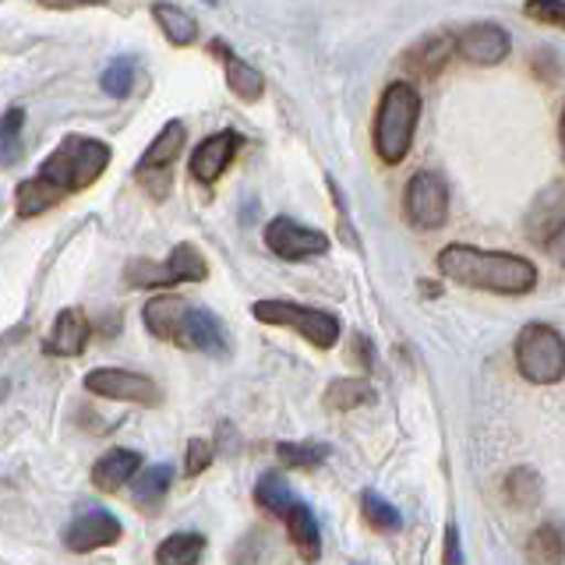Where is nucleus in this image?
Masks as SVG:
<instances>
[{
    "label": "nucleus",
    "instance_id": "nucleus-1",
    "mask_svg": "<svg viewBox=\"0 0 565 565\" xmlns=\"http://www.w3.org/2000/svg\"><path fill=\"white\" fill-rule=\"evenodd\" d=\"M438 273L459 282V287L523 297L537 287V265L523 255L509 252H484L473 244H446L438 252Z\"/></svg>",
    "mask_w": 565,
    "mask_h": 565
},
{
    "label": "nucleus",
    "instance_id": "nucleus-2",
    "mask_svg": "<svg viewBox=\"0 0 565 565\" xmlns=\"http://www.w3.org/2000/svg\"><path fill=\"white\" fill-rule=\"evenodd\" d=\"M110 159H114V149L106 146V141L88 138V135H67L32 177L50 191V199L61 205L67 194L93 188L106 173V167H110Z\"/></svg>",
    "mask_w": 565,
    "mask_h": 565
},
{
    "label": "nucleus",
    "instance_id": "nucleus-3",
    "mask_svg": "<svg viewBox=\"0 0 565 565\" xmlns=\"http://www.w3.org/2000/svg\"><path fill=\"white\" fill-rule=\"evenodd\" d=\"M420 120V93L411 82H388L379 99L375 124H371V146L385 167H399L411 156Z\"/></svg>",
    "mask_w": 565,
    "mask_h": 565
},
{
    "label": "nucleus",
    "instance_id": "nucleus-4",
    "mask_svg": "<svg viewBox=\"0 0 565 565\" xmlns=\"http://www.w3.org/2000/svg\"><path fill=\"white\" fill-rule=\"evenodd\" d=\"M516 367L530 385H558L565 379V335L544 322L523 326L516 335Z\"/></svg>",
    "mask_w": 565,
    "mask_h": 565
},
{
    "label": "nucleus",
    "instance_id": "nucleus-5",
    "mask_svg": "<svg viewBox=\"0 0 565 565\" xmlns=\"http://www.w3.org/2000/svg\"><path fill=\"white\" fill-rule=\"evenodd\" d=\"M252 315L265 326H279V329H294L297 335H305V340L318 350H332L340 343V318L332 311H322V308H305V305H294V300H276V297H265V300H255Z\"/></svg>",
    "mask_w": 565,
    "mask_h": 565
},
{
    "label": "nucleus",
    "instance_id": "nucleus-6",
    "mask_svg": "<svg viewBox=\"0 0 565 565\" xmlns=\"http://www.w3.org/2000/svg\"><path fill=\"white\" fill-rule=\"evenodd\" d=\"M124 279L138 290H170L177 282H202L209 279V262L194 244H173L167 262L138 258L124 269Z\"/></svg>",
    "mask_w": 565,
    "mask_h": 565
},
{
    "label": "nucleus",
    "instance_id": "nucleus-7",
    "mask_svg": "<svg viewBox=\"0 0 565 565\" xmlns=\"http://www.w3.org/2000/svg\"><path fill=\"white\" fill-rule=\"evenodd\" d=\"M184 141H188L184 120H170V124H163V131L149 141V149L141 152L138 167H135V181L149 191V199L163 202L170 194V188H173L170 167L177 163V156H181Z\"/></svg>",
    "mask_w": 565,
    "mask_h": 565
},
{
    "label": "nucleus",
    "instance_id": "nucleus-8",
    "mask_svg": "<svg viewBox=\"0 0 565 565\" xmlns=\"http://www.w3.org/2000/svg\"><path fill=\"white\" fill-rule=\"evenodd\" d=\"M403 212L414 230H441L449 220V184L435 170H417L403 188Z\"/></svg>",
    "mask_w": 565,
    "mask_h": 565
},
{
    "label": "nucleus",
    "instance_id": "nucleus-9",
    "mask_svg": "<svg viewBox=\"0 0 565 565\" xmlns=\"http://www.w3.org/2000/svg\"><path fill=\"white\" fill-rule=\"evenodd\" d=\"M85 388L93 396L106 399H120V403H138V406H159L163 393L149 375H138V371H124V367H96L85 375Z\"/></svg>",
    "mask_w": 565,
    "mask_h": 565
},
{
    "label": "nucleus",
    "instance_id": "nucleus-10",
    "mask_svg": "<svg viewBox=\"0 0 565 565\" xmlns=\"http://www.w3.org/2000/svg\"><path fill=\"white\" fill-rule=\"evenodd\" d=\"M265 247L282 258V262H305V258H318L329 252V237L322 230L305 226L290 216H276L265 226Z\"/></svg>",
    "mask_w": 565,
    "mask_h": 565
},
{
    "label": "nucleus",
    "instance_id": "nucleus-11",
    "mask_svg": "<svg viewBox=\"0 0 565 565\" xmlns=\"http://www.w3.org/2000/svg\"><path fill=\"white\" fill-rule=\"evenodd\" d=\"M241 146H244V138H241L237 131H230V128H223V131H216V135L202 138L199 146H194L191 159H188L191 181H199L202 188L216 184L220 177L226 173V167L234 163V156L241 152Z\"/></svg>",
    "mask_w": 565,
    "mask_h": 565
},
{
    "label": "nucleus",
    "instance_id": "nucleus-12",
    "mask_svg": "<svg viewBox=\"0 0 565 565\" xmlns=\"http://www.w3.org/2000/svg\"><path fill=\"white\" fill-rule=\"evenodd\" d=\"M452 43H456V57L473 64V67L502 64L509 57V50H512L509 32L502 25H494V22H473L459 35H452Z\"/></svg>",
    "mask_w": 565,
    "mask_h": 565
},
{
    "label": "nucleus",
    "instance_id": "nucleus-13",
    "mask_svg": "<svg viewBox=\"0 0 565 565\" xmlns=\"http://www.w3.org/2000/svg\"><path fill=\"white\" fill-rule=\"evenodd\" d=\"M173 347H181V350H199V353H212V358H226L230 353V340H226V329L223 322L212 311L205 308H188L184 318H181V326H177L173 332Z\"/></svg>",
    "mask_w": 565,
    "mask_h": 565
},
{
    "label": "nucleus",
    "instance_id": "nucleus-14",
    "mask_svg": "<svg viewBox=\"0 0 565 565\" xmlns=\"http://www.w3.org/2000/svg\"><path fill=\"white\" fill-rule=\"evenodd\" d=\"M120 541V520L114 516V512L106 509H88L82 512V516L67 526L64 534V544L71 547V552H96V547H106V544H117Z\"/></svg>",
    "mask_w": 565,
    "mask_h": 565
},
{
    "label": "nucleus",
    "instance_id": "nucleus-15",
    "mask_svg": "<svg viewBox=\"0 0 565 565\" xmlns=\"http://www.w3.org/2000/svg\"><path fill=\"white\" fill-rule=\"evenodd\" d=\"M209 50L216 53V57L223 61V75H226L230 93H234L237 99H244V103L262 99V93H265V78H262V71H258L255 64L241 61L237 53L230 50L223 40H212V43H209Z\"/></svg>",
    "mask_w": 565,
    "mask_h": 565
},
{
    "label": "nucleus",
    "instance_id": "nucleus-16",
    "mask_svg": "<svg viewBox=\"0 0 565 565\" xmlns=\"http://www.w3.org/2000/svg\"><path fill=\"white\" fill-rule=\"evenodd\" d=\"M88 335H93V326H88L85 311L64 308L46 335V353H53V358H78L88 343Z\"/></svg>",
    "mask_w": 565,
    "mask_h": 565
},
{
    "label": "nucleus",
    "instance_id": "nucleus-17",
    "mask_svg": "<svg viewBox=\"0 0 565 565\" xmlns=\"http://www.w3.org/2000/svg\"><path fill=\"white\" fill-rule=\"evenodd\" d=\"M456 57V43L452 35H424L420 43H414L411 50H406L403 57V67L414 71L417 78H435L441 75V67H446L449 61Z\"/></svg>",
    "mask_w": 565,
    "mask_h": 565
},
{
    "label": "nucleus",
    "instance_id": "nucleus-18",
    "mask_svg": "<svg viewBox=\"0 0 565 565\" xmlns=\"http://www.w3.org/2000/svg\"><path fill=\"white\" fill-rule=\"evenodd\" d=\"M282 523H287V534L297 547V555L305 562H318V555H322V534H318L315 512L297 499L287 512H282Z\"/></svg>",
    "mask_w": 565,
    "mask_h": 565
},
{
    "label": "nucleus",
    "instance_id": "nucleus-19",
    "mask_svg": "<svg viewBox=\"0 0 565 565\" xmlns=\"http://www.w3.org/2000/svg\"><path fill=\"white\" fill-rule=\"evenodd\" d=\"M135 470H141V456L131 449H106V456L96 459L93 467V484L106 494H114L117 488H124L135 477Z\"/></svg>",
    "mask_w": 565,
    "mask_h": 565
},
{
    "label": "nucleus",
    "instance_id": "nucleus-20",
    "mask_svg": "<svg viewBox=\"0 0 565 565\" xmlns=\"http://www.w3.org/2000/svg\"><path fill=\"white\" fill-rule=\"evenodd\" d=\"M562 205H565V188L562 184H552L534 202V209H530V216H526V234H530V241L544 244V237L552 234V230L565 220Z\"/></svg>",
    "mask_w": 565,
    "mask_h": 565
},
{
    "label": "nucleus",
    "instance_id": "nucleus-21",
    "mask_svg": "<svg viewBox=\"0 0 565 565\" xmlns=\"http://www.w3.org/2000/svg\"><path fill=\"white\" fill-rule=\"evenodd\" d=\"M152 18H156V25L163 29V35L173 46H191L194 40H199V22H194V14L170 4V0H156Z\"/></svg>",
    "mask_w": 565,
    "mask_h": 565
},
{
    "label": "nucleus",
    "instance_id": "nucleus-22",
    "mask_svg": "<svg viewBox=\"0 0 565 565\" xmlns=\"http://www.w3.org/2000/svg\"><path fill=\"white\" fill-rule=\"evenodd\" d=\"M530 565H562L565 562V523H544L526 537Z\"/></svg>",
    "mask_w": 565,
    "mask_h": 565
},
{
    "label": "nucleus",
    "instance_id": "nucleus-23",
    "mask_svg": "<svg viewBox=\"0 0 565 565\" xmlns=\"http://www.w3.org/2000/svg\"><path fill=\"white\" fill-rule=\"evenodd\" d=\"M170 481H173V470L167 463H152L146 470H138L131 477V499L135 505L141 509H156L159 502L167 499V491H170Z\"/></svg>",
    "mask_w": 565,
    "mask_h": 565
},
{
    "label": "nucleus",
    "instance_id": "nucleus-24",
    "mask_svg": "<svg viewBox=\"0 0 565 565\" xmlns=\"http://www.w3.org/2000/svg\"><path fill=\"white\" fill-rule=\"evenodd\" d=\"M322 403L335 414H347V411H358V406H364V403H375V388H371L364 379H335L326 388Z\"/></svg>",
    "mask_w": 565,
    "mask_h": 565
},
{
    "label": "nucleus",
    "instance_id": "nucleus-25",
    "mask_svg": "<svg viewBox=\"0 0 565 565\" xmlns=\"http://www.w3.org/2000/svg\"><path fill=\"white\" fill-rule=\"evenodd\" d=\"M205 555V537L202 534H170L163 544L156 547V562L159 565H199Z\"/></svg>",
    "mask_w": 565,
    "mask_h": 565
},
{
    "label": "nucleus",
    "instance_id": "nucleus-26",
    "mask_svg": "<svg viewBox=\"0 0 565 565\" xmlns=\"http://www.w3.org/2000/svg\"><path fill=\"white\" fill-rule=\"evenodd\" d=\"M329 446L326 441H279L276 446V456H279V463L282 467H290V470H315V467H322L326 459H329Z\"/></svg>",
    "mask_w": 565,
    "mask_h": 565
},
{
    "label": "nucleus",
    "instance_id": "nucleus-27",
    "mask_svg": "<svg viewBox=\"0 0 565 565\" xmlns=\"http://www.w3.org/2000/svg\"><path fill=\"white\" fill-rule=\"evenodd\" d=\"M255 502L265 512H273V516L282 520V512L297 502V494H294V488L287 484V477H282V473H265L262 481L255 484Z\"/></svg>",
    "mask_w": 565,
    "mask_h": 565
},
{
    "label": "nucleus",
    "instance_id": "nucleus-28",
    "mask_svg": "<svg viewBox=\"0 0 565 565\" xmlns=\"http://www.w3.org/2000/svg\"><path fill=\"white\" fill-rule=\"evenodd\" d=\"M361 512H364V520L375 526V530H382V534H393V530H399L403 526V516H399V509L388 502V499H382L379 491H361Z\"/></svg>",
    "mask_w": 565,
    "mask_h": 565
},
{
    "label": "nucleus",
    "instance_id": "nucleus-29",
    "mask_svg": "<svg viewBox=\"0 0 565 565\" xmlns=\"http://www.w3.org/2000/svg\"><path fill=\"white\" fill-rule=\"evenodd\" d=\"M505 499L516 509H530L541 499V477L530 467H516L505 477Z\"/></svg>",
    "mask_w": 565,
    "mask_h": 565
},
{
    "label": "nucleus",
    "instance_id": "nucleus-30",
    "mask_svg": "<svg viewBox=\"0 0 565 565\" xmlns=\"http://www.w3.org/2000/svg\"><path fill=\"white\" fill-rule=\"evenodd\" d=\"M22 124H25V110L22 106H11L0 117V163L11 167L18 156H22Z\"/></svg>",
    "mask_w": 565,
    "mask_h": 565
},
{
    "label": "nucleus",
    "instance_id": "nucleus-31",
    "mask_svg": "<svg viewBox=\"0 0 565 565\" xmlns=\"http://www.w3.org/2000/svg\"><path fill=\"white\" fill-rule=\"evenodd\" d=\"M99 85H103V93H106V96L124 99V96L131 93V85H135V61H131V57H117V61H110V64H106V71H103Z\"/></svg>",
    "mask_w": 565,
    "mask_h": 565
},
{
    "label": "nucleus",
    "instance_id": "nucleus-32",
    "mask_svg": "<svg viewBox=\"0 0 565 565\" xmlns=\"http://www.w3.org/2000/svg\"><path fill=\"white\" fill-rule=\"evenodd\" d=\"M523 14L530 18V22L565 29V0H526Z\"/></svg>",
    "mask_w": 565,
    "mask_h": 565
},
{
    "label": "nucleus",
    "instance_id": "nucleus-33",
    "mask_svg": "<svg viewBox=\"0 0 565 565\" xmlns=\"http://www.w3.org/2000/svg\"><path fill=\"white\" fill-rule=\"evenodd\" d=\"M212 456H216V449H212L209 438H191L188 441V452H184V473L188 477H199L202 470H209Z\"/></svg>",
    "mask_w": 565,
    "mask_h": 565
},
{
    "label": "nucleus",
    "instance_id": "nucleus-34",
    "mask_svg": "<svg viewBox=\"0 0 565 565\" xmlns=\"http://www.w3.org/2000/svg\"><path fill=\"white\" fill-rule=\"evenodd\" d=\"M544 252H547V258H552L555 265H562V269H565V220L544 237Z\"/></svg>",
    "mask_w": 565,
    "mask_h": 565
},
{
    "label": "nucleus",
    "instance_id": "nucleus-35",
    "mask_svg": "<svg viewBox=\"0 0 565 565\" xmlns=\"http://www.w3.org/2000/svg\"><path fill=\"white\" fill-rule=\"evenodd\" d=\"M446 565H463V547H459V526L449 523L446 526Z\"/></svg>",
    "mask_w": 565,
    "mask_h": 565
},
{
    "label": "nucleus",
    "instance_id": "nucleus-36",
    "mask_svg": "<svg viewBox=\"0 0 565 565\" xmlns=\"http://www.w3.org/2000/svg\"><path fill=\"white\" fill-rule=\"evenodd\" d=\"M40 8H50V11H75V8H96V4H106V0H35Z\"/></svg>",
    "mask_w": 565,
    "mask_h": 565
},
{
    "label": "nucleus",
    "instance_id": "nucleus-37",
    "mask_svg": "<svg viewBox=\"0 0 565 565\" xmlns=\"http://www.w3.org/2000/svg\"><path fill=\"white\" fill-rule=\"evenodd\" d=\"M353 350H358V353H361V358H358V361H361L364 367H371V347H367V340H364V335H358V340H353Z\"/></svg>",
    "mask_w": 565,
    "mask_h": 565
},
{
    "label": "nucleus",
    "instance_id": "nucleus-38",
    "mask_svg": "<svg viewBox=\"0 0 565 565\" xmlns=\"http://www.w3.org/2000/svg\"><path fill=\"white\" fill-rule=\"evenodd\" d=\"M558 146H562V159H565V103H562V114H558Z\"/></svg>",
    "mask_w": 565,
    "mask_h": 565
},
{
    "label": "nucleus",
    "instance_id": "nucleus-39",
    "mask_svg": "<svg viewBox=\"0 0 565 565\" xmlns=\"http://www.w3.org/2000/svg\"><path fill=\"white\" fill-rule=\"evenodd\" d=\"M205 4H216V0H205Z\"/></svg>",
    "mask_w": 565,
    "mask_h": 565
}]
</instances>
